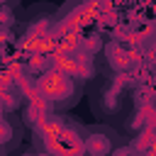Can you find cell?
<instances>
[{
    "label": "cell",
    "instance_id": "6da1fadb",
    "mask_svg": "<svg viewBox=\"0 0 156 156\" xmlns=\"http://www.w3.org/2000/svg\"><path fill=\"white\" fill-rule=\"evenodd\" d=\"M44 141L54 156H83V141L61 122H49L44 127Z\"/></svg>",
    "mask_w": 156,
    "mask_h": 156
},
{
    "label": "cell",
    "instance_id": "3957f363",
    "mask_svg": "<svg viewBox=\"0 0 156 156\" xmlns=\"http://www.w3.org/2000/svg\"><path fill=\"white\" fill-rule=\"evenodd\" d=\"M88 146H90V154H93V156H102V154L110 149L107 139H105V136H98V134L90 139V144H88Z\"/></svg>",
    "mask_w": 156,
    "mask_h": 156
},
{
    "label": "cell",
    "instance_id": "7a4b0ae2",
    "mask_svg": "<svg viewBox=\"0 0 156 156\" xmlns=\"http://www.w3.org/2000/svg\"><path fill=\"white\" fill-rule=\"evenodd\" d=\"M39 88H41V93H44L46 98H51V100H63V98L71 93V80H68L63 73H49V76L41 78Z\"/></svg>",
    "mask_w": 156,
    "mask_h": 156
}]
</instances>
